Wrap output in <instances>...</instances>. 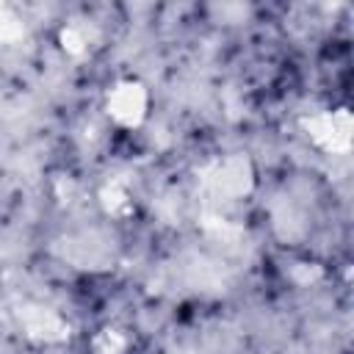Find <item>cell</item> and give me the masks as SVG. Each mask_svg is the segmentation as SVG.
Returning <instances> with one entry per match:
<instances>
[{
	"mask_svg": "<svg viewBox=\"0 0 354 354\" xmlns=\"http://www.w3.org/2000/svg\"><path fill=\"white\" fill-rule=\"evenodd\" d=\"M28 329H30L33 335H39V337H53L50 332H55V337L64 335L61 321H58L55 315H50V313H41V310H33V313H30V318H28Z\"/></svg>",
	"mask_w": 354,
	"mask_h": 354,
	"instance_id": "7a4b0ae2",
	"label": "cell"
},
{
	"mask_svg": "<svg viewBox=\"0 0 354 354\" xmlns=\"http://www.w3.org/2000/svg\"><path fill=\"white\" fill-rule=\"evenodd\" d=\"M17 36H22V25H19V19L6 8V6H0V39H17Z\"/></svg>",
	"mask_w": 354,
	"mask_h": 354,
	"instance_id": "3957f363",
	"label": "cell"
},
{
	"mask_svg": "<svg viewBox=\"0 0 354 354\" xmlns=\"http://www.w3.org/2000/svg\"><path fill=\"white\" fill-rule=\"evenodd\" d=\"M122 346H124V340L116 332H102L97 337V351L100 354H116V351H122Z\"/></svg>",
	"mask_w": 354,
	"mask_h": 354,
	"instance_id": "277c9868",
	"label": "cell"
},
{
	"mask_svg": "<svg viewBox=\"0 0 354 354\" xmlns=\"http://www.w3.org/2000/svg\"><path fill=\"white\" fill-rule=\"evenodd\" d=\"M61 39H64V47H66V50H72V53H80V50H83V44H86V39H83V33H80L77 28H66Z\"/></svg>",
	"mask_w": 354,
	"mask_h": 354,
	"instance_id": "5b68a950",
	"label": "cell"
},
{
	"mask_svg": "<svg viewBox=\"0 0 354 354\" xmlns=\"http://www.w3.org/2000/svg\"><path fill=\"white\" fill-rule=\"evenodd\" d=\"M144 102H147L144 88L136 83H124L111 94L108 108H111L113 119H119L122 124H136L144 116Z\"/></svg>",
	"mask_w": 354,
	"mask_h": 354,
	"instance_id": "6da1fadb",
	"label": "cell"
}]
</instances>
